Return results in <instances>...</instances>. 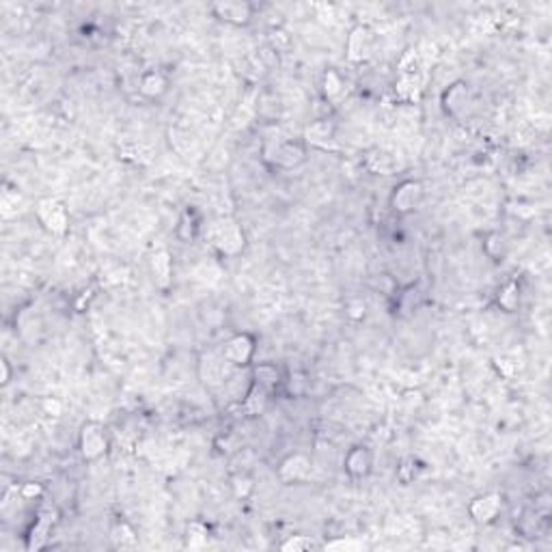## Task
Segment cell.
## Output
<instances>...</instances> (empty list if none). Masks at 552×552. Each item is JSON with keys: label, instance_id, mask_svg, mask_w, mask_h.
I'll return each mask as SVG.
<instances>
[{"label": "cell", "instance_id": "obj_1", "mask_svg": "<svg viewBox=\"0 0 552 552\" xmlns=\"http://www.w3.org/2000/svg\"><path fill=\"white\" fill-rule=\"evenodd\" d=\"M207 240L221 254H227V257H235V254H240L244 250V244H246L242 227L229 216L216 218L207 227Z\"/></svg>", "mask_w": 552, "mask_h": 552}, {"label": "cell", "instance_id": "obj_2", "mask_svg": "<svg viewBox=\"0 0 552 552\" xmlns=\"http://www.w3.org/2000/svg\"><path fill=\"white\" fill-rule=\"evenodd\" d=\"M37 221L52 235H65L69 229V211L59 199H44L37 203Z\"/></svg>", "mask_w": 552, "mask_h": 552}, {"label": "cell", "instance_id": "obj_3", "mask_svg": "<svg viewBox=\"0 0 552 552\" xmlns=\"http://www.w3.org/2000/svg\"><path fill=\"white\" fill-rule=\"evenodd\" d=\"M78 447H80L82 457L89 459V462H95V459L106 455L108 438H106V432H104V428L100 425L98 421L84 423L80 434H78Z\"/></svg>", "mask_w": 552, "mask_h": 552}, {"label": "cell", "instance_id": "obj_4", "mask_svg": "<svg viewBox=\"0 0 552 552\" xmlns=\"http://www.w3.org/2000/svg\"><path fill=\"white\" fill-rule=\"evenodd\" d=\"M423 199H425L423 184L416 180H406L399 186H395L391 194V207L397 214H410V211H414L423 203Z\"/></svg>", "mask_w": 552, "mask_h": 552}, {"label": "cell", "instance_id": "obj_5", "mask_svg": "<svg viewBox=\"0 0 552 552\" xmlns=\"http://www.w3.org/2000/svg\"><path fill=\"white\" fill-rule=\"evenodd\" d=\"M373 46H375V35L369 26L365 24H356L350 35H348V44H346V54L348 61L352 63H363L373 54Z\"/></svg>", "mask_w": 552, "mask_h": 552}, {"label": "cell", "instance_id": "obj_6", "mask_svg": "<svg viewBox=\"0 0 552 552\" xmlns=\"http://www.w3.org/2000/svg\"><path fill=\"white\" fill-rule=\"evenodd\" d=\"M252 356H254V339L248 332H237L225 341L223 358L231 367H246L250 365Z\"/></svg>", "mask_w": 552, "mask_h": 552}, {"label": "cell", "instance_id": "obj_7", "mask_svg": "<svg viewBox=\"0 0 552 552\" xmlns=\"http://www.w3.org/2000/svg\"><path fill=\"white\" fill-rule=\"evenodd\" d=\"M503 509V498L496 492H488L481 494L477 498H473V503L469 505V516L477 522V524H490L496 520V516Z\"/></svg>", "mask_w": 552, "mask_h": 552}, {"label": "cell", "instance_id": "obj_8", "mask_svg": "<svg viewBox=\"0 0 552 552\" xmlns=\"http://www.w3.org/2000/svg\"><path fill=\"white\" fill-rule=\"evenodd\" d=\"M311 475V459L305 453H291L278 466V479L283 483H298Z\"/></svg>", "mask_w": 552, "mask_h": 552}, {"label": "cell", "instance_id": "obj_9", "mask_svg": "<svg viewBox=\"0 0 552 552\" xmlns=\"http://www.w3.org/2000/svg\"><path fill=\"white\" fill-rule=\"evenodd\" d=\"M211 11L218 20L233 26H246L252 20V5L237 3V0H223V3L211 5Z\"/></svg>", "mask_w": 552, "mask_h": 552}, {"label": "cell", "instance_id": "obj_10", "mask_svg": "<svg viewBox=\"0 0 552 552\" xmlns=\"http://www.w3.org/2000/svg\"><path fill=\"white\" fill-rule=\"evenodd\" d=\"M371 464H373V459H371L369 449L363 447V445H356V447H352V449L346 453L343 469H346V473H348L352 479H363V477L369 475Z\"/></svg>", "mask_w": 552, "mask_h": 552}, {"label": "cell", "instance_id": "obj_11", "mask_svg": "<svg viewBox=\"0 0 552 552\" xmlns=\"http://www.w3.org/2000/svg\"><path fill=\"white\" fill-rule=\"evenodd\" d=\"M151 274H153V281L160 289H166L168 285H171L173 281V257L171 252H168L166 248H160L151 254Z\"/></svg>", "mask_w": 552, "mask_h": 552}, {"label": "cell", "instance_id": "obj_12", "mask_svg": "<svg viewBox=\"0 0 552 552\" xmlns=\"http://www.w3.org/2000/svg\"><path fill=\"white\" fill-rule=\"evenodd\" d=\"M305 145L300 143H293V141H285L281 145H276L274 153H272V160L274 164H278L281 168H295L298 164L305 162Z\"/></svg>", "mask_w": 552, "mask_h": 552}, {"label": "cell", "instance_id": "obj_13", "mask_svg": "<svg viewBox=\"0 0 552 552\" xmlns=\"http://www.w3.org/2000/svg\"><path fill=\"white\" fill-rule=\"evenodd\" d=\"M367 168L371 173H377V175H393L397 168H399V162L393 153L384 151V149H373L367 153Z\"/></svg>", "mask_w": 552, "mask_h": 552}, {"label": "cell", "instance_id": "obj_14", "mask_svg": "<svg viewBox=\"0 0 552 552\" xmlns=\"http://www.w3.org/2000/svg\"><path fill=\"white\" fill-rule=\"evenodd\" d=\"M466 104H469V84H466V82L451 84V87L442 95V106H445V110L449 114L457 117L466 108Z\"/></svg>", "mask_w": 552, "mask_h": 552}, {"label": "cell", "instance_id": "obj_15", "mask_svg": "<svg viewBox=\"0 0 552 552\" xmlns=\"http://www.w3.org/2000/svg\"><path fill=\"white\" fill-rule=\"evenodd\" d=\"M139 91L147 100H158V98H162L168 91V80H166V76L162 71L151 69V71L143 74L141 84H139Z\"/></svg>", "mask_w": 552, "mask_h": 552}, {"label": "cell", "instance_id": "obj_16", "mask_svg": "<svg viewBox=\"0 0 552 552\" xmlns=\"http://www.w3.org/2000/svg\"><path fill=\"white\" fill-rule=\"evenodd\" d=\"M268 395H270V393H268L264 387L254 384V382H252V387L248 389V393H246V397H244V401H242V408H244L246 416H259V414L266 410Z\"/></svg>", "mask_w": 552, "mask_h": 552}, {"label": "cell", "instance_id": "obj_17", "mask_svg": "<svg viewBox=\"0 0 552 552\" xmlns=\"http://www.w3.org/2000/svg\"><path fill=\"white\" fill-rule=\"evenodd\" d=\"M46 512H48V507L41 509L39 522H37V524L33 527V531H30V537H28V550H39L41 546L46 544V539H48V533H50V527H52L54 518H52V512H50V514H46Z\"/></svg>", "mask_w": 552, "mask_h": 552}, {"label": "cell", "instance_id": "obj_18", "mask_svg": "<svg viewBox=\"0 0 552 552\" xmlns=\"http://www.w3.org/2000/svg\"><path fill=\"white\" fill-rule=\"evenodd\" d=\"M334 136V125L332 121H315L305 130V141L315 147H326L328 141Z\"/></svg>", "mask_w": 552, "mask_h": 552}, {"label": "cell", "instance_id": "obj_19", "mask_svg": "<svg viewBox=\"0 0 552 552\" xmlns=\"http://www.w3.org/2000/svg\"><path fill=\"white\" fill-rule=\"evenodd\" d=\"M110 539L117 550H134L139 546V535L127 522H117L110 531Z\"/></svg>", "mask_w": 552, "mask_h": 552}, {"label": "cell", "instance_id": "obj_20", "mask_svg": "<svg viewBox=\"0 0 552 552\" xmlns=\"http://www.w3.org/2000/svg\"><path fill=\"white\" fill-rule=\"evenodd\" d=\"M252 377H254V384L264 387L268 393H270L272 389H276L278 382H281L278 369H276L274 365H270V363H262V365L254 367V369H252Z\"/></svg>", "mask_w": 552, "mask_h": 552}, {"label": "cell", "instance_id": "obj_21", "mask_svg": "<svg viewBox=\"0 0 552 552\" xmlns=\"http://www.w3.org/2000/svg\"><path fill=\"white\" fill-rule=\"evenodd\" d=\"M421 74H414V76H399L397 80V95L401 100H416L418 93H421Z\"/></svg>", "mask_w": 552, "mask_h": 552}, {"label": "cell", "instance_id": "obj_22", "mask_svg": "<svg viewBox=\"0 0 552 552\" xmlns=\"http://www.w3.org/2000/svg\"><path fill=\"white\" fill-rule=\"evenodd\" d=\"M322 91L328 100H336L343 93V78L339 76L334 69H328L324 74V82H322Z\"/></svg>", "mask_w": 552, "mask_h": 552}, {"label": "cell", "instance_id": "obj_23", "mask_svg": "<svg viewBox=\"0 0 552 552\" xmlns=\"http://www.w3.org/2000/svg\"><path fill=\"white\" fill-rule=\"evenodd\" d=\"M518 303H520L518 285H516V283H507V285L500 289V293H498V305H500V309L507 311V313H512V311H516Z\"/></svg>", "mask_w": 552, "mask_h": 552}, {"label": "cell", "instance_id": "obj_24", "mask_svg": "<svg viewBox=\"0 0 552 552\" xmlns=\"http://www.w3.org/2000/svg\"><path fill=\"white\" fill-rule=\"evenodd\" d=\"M207 537H209V531L203 522L194 520V522L188 524V529H186L188 548H203L207 544Z\"/></svg>", "mask_w": 552, "mask_h": 552}, {"label": "cell", "instance_id": "obj_25", "mask_svg": "<svg viewBox=\"0 0 552 552\" xmlns=\"http://www.w3.org/2000/svg\"><path fill=\"white\" fill-rule=\"evenodd\" d=\"M421 54L416 50H408L399 61V76H414L421 74Z\"/></svg>", "mask_w": 552, "mask_h": 552}, {"label": "cell", "instance_id": "obj_26", "mask_svg": "<svg viewBox=\"0 0 552 552\" xmlns=\"http://www.w3.org/2000/svg\"><path fill=\"white\" fill-rule=\"evenodd\" d=\"M281 548L287 550V552H303V550L315 548V541L311 537H307V535H291L289 539H285L281 544Z\"/></svg>", "mask_w": 552, "mask_h": 552}, {"label": "cell", "instance_id": "obj_27", "mask_svg": "<svg viewBox=\"0 0 552 552\" xmlns=\"http://www.w3.org/2000/svg\"><path fill=\"white\" fill-rule=\"evenodd\" d=\"M270 44H272V48L278 50V52H289L291 46H293V39H291V35H289L287 30L274 28V30L270 33Z\"/></svg>", "mask_w": 552, "mask_h": 552}, {"label": "cell", "instance_id": "obj_28", "mask_svg": "<svg viewBox=\"0 0 552 552\" xmlns=\"http://www.w3.org/2000/svg\"><path fill=\"white\" fill-rule=\"evenodd\" d=\"M367 544L363 539H334V541H326L324 550H365Z\"/></svg>", "mask_w": 552, "mask_h": 552}, {"label": "cell", "instance_id": "obj_29", "mask_svg": "<svg viewBox=\"0 0 552 552\" xmlns=\"http://www.w3.org/2000/svg\"><path fill=\"white\" fill-rule=\"evenodd\" d=\"M41 406H44L46 412L52 414V416H59V414L63 412V404H61L59 399H50V397H46L44 401H41Z\"/></svg>", "mask_w": 552, "mask_h": 552}, {"label": "cell", "instance_id": "obj_30", "mask_svg": "<svg viewBox=\"0 0 552 552\" xmlns=\"http://www.w3.org/2000/svg\"><path fill=\"white\" fill-rule=\"evenodd\" d=\"M41 494H44V488H41L39 483H24V488H22L24 498H37Z\"/></svg>", "mask_w": 552, "mask_h": 552}, {"label": "cell", "instance_id": "obj_31", "mask_svg": "<svg viewBox=\"0 0 552 552\" xmlns=\"http://www.w3.org/2000/svg\"><path fill=\"white\" fill-rule=\"evenodd\" d=\"M248 490H252L250 479H246V477H237V479H235V492H237V496H246Z\"/></svg>", "mask_w": 552, "mask_h": 552}, {"label": "cell", "instance_id": "obj_32", "mask_svg": "<svg viewBox=\"0 0 552 552\" xmlns=\"http://www.w3.org/2000/svg\"><path fill=\"white\" fill-rule=\"evenodd\" d=\"M0 367H3V384H9V380H11V369H9V360L7 358H3L0 360Z\"/></svg>", "mask_w": 552, "mask_h": 552}]
</instances>
